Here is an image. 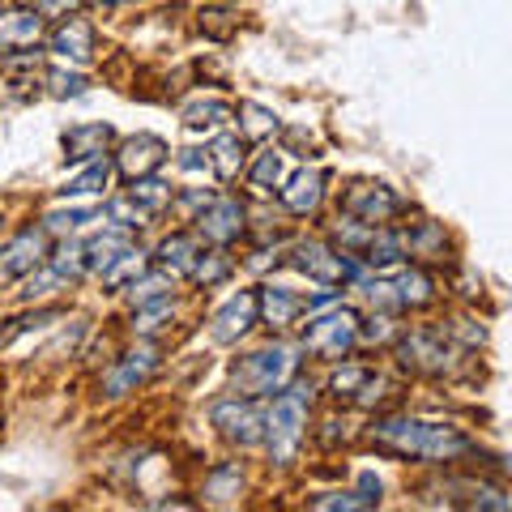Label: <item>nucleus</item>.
Returning <instances> with one entry per match:
<instances>
[{
    "label": "nucleus",
    "instance_id": "nucleus-1",
    "mask_svg": "<svg viewBox=\"0 0 512 512\" xmlns=\"http://www.w3.org/2000/svg\"><path fill=\"white\" fill-rule=\"evenodd\" d=\"M376 436H380V444H389L393 453H410V457H427V461H444V457L466 453V448H470L466 440L457 436V431L427 427V423H406V419L380 423Z\"/></svg>",
    "mask_w": 512,
    "mask_h": 512
},
{
    "label": "nucleus",
    "instance_id": "nucleus-2",
    "mask_svg": "<svg viewBox=\"0 0 512 512\" xmlns=\"http://www.w3.org/2000/svg\"><path fill=\"white\" fill-rule=\"evenodd\" d=\"M303 423H308V393L291 389L286 397H278L274 410H269V444H274L278 461H291L295 444L303 436Z\"/></svg>",
    "mask_w": 512,
    "mask_h": 512
},
{
    "label": "nucleus",
    "instance_id": "nucleus-3",
    "mask_svg": "<svg viewBox=\"0 0 512 512\" xmlns=\"http://www.w3.org/2000/svg\"><path fill=\"white\" fill-rule=\"evenodd\" d=\"M295 372V359L286 350H261L244 363V372H235V380L244 384L248 393H269V389H282Z\"/></svg>",
    "mask_w": 512,
    "mask_h": 512
},
{
    "label": "nucleus",
    "instance_id": "nucleus-4",
    "mask_svg": "<svg viewBox=\"0 0 512 512\" xmlns=\"http://www.w3.org/2000/svg\"><path fill=\"white\" fill-rule=\"evenodd\" d=\"M355 342V316L350 312H333L325 320H316L308 329V350L316 355H329V359H342V350Z\"/></svg>",
    "mask_w": 512,
    "mask_h": 512
},
{
    "label": "nucleus",
    "instance_id": "nucleus-5",
    "mask_svg": "<svg viewBox=\"0 0 512 512\" xmlns=\"http://www.w3.org/2000/svg\"><path fill=\"white\" fill-rule=\"evenodd\" d=\"M39 261H43V231H22L5 252H0V286L30 274Z\"/></svg>",
    "mask_w": 512,
    "mask_h": 512
},
{
    "label": "nucleus",
    "instance_id": "nucleus-6",
    "mask_svg": "<svg viewBox=\"0 0 512 512\" xmlns=\"http://www.w3.org/2000/svg\"><path fill=\"white\" fill-rule=\"evenodd\" d=\"M252 316H256V299H252V295L231 299L227 308H222V312L214 316V338H218V342L239 338V333H244V329L252 325Z\"/></svg>",
    "mask_w": 512,
    "mask_h": 512
},
{
    "label": "nucleus",
    "instance_id": "nucleus-7",
    "mask_svg": "<svg viewBox=\"0 0 512 512\" xmlns=\"http://www.w3.org/2000/svg\"><path fill=\"white\" fill-rule=\"evenodd\" d=\"M163 141H158V137H133V141H128V146H124V154H120V167L128 171V175H146V171H154L158 163H163Z\"/></svg>",
    "mask_w": 512,
    "mask_h": 512
},
{
    "label": "nucleus",
    "instance_id": "nucleus-8",
    "mask_svg": "<svg viewBox=\"0 0 512 512\" xmlns=\"http://www.w3.org/2000/svg\"><path fill=\"white\" fill-rule=\"evenodd\" d=\"M35 39H39V18L35 13H5V18H0V52L30 47Z\"/></svg>",
    "mask_w": 512,
    "mask_h": 512
},
{
    "label": "nucleus",
    "instance_id": "nucleus-9",
    "mask_svg": "<svg viewBox=\"0 0 512 512\" xmlns=\"http://www.w3.org/2000/svg\"><path fill=\"white\" fill-rule=\"evenodd\" d=\"M214 423L227 431L231 440L252 444V440H256V423H261V419H256L252 406H218V410H214Z\"/></svg>",
    "mask_w": 512,
    "mask_h": 512
},
{
    "label": "nucleus",
    "instance_id": "nucleus-10",
    "mask_svg": "<svg viewBox=\"0 0 512 512\" xmlns=\"http://www.w3.org/2000/svg\"><path fill=\"white\" fill-rule=\"evenodd\" d=\"M320 184H325V175L320 171H299L291 188H286V205H291L295 214H308L316 210V201H320Z\"/></svg>",
    "mask_w": 512,
    "mask_h": 512
},
{
    "label": "nucleus",
    "instance_id": "nucleus-11",
    "mask_svg": "<svg viewBox=\"0 0 512 512\" xmlns=\"http://www.w3.org/2000/svg\"><path fill=\"white\" fill-rule=\"evenodd\" d=\"M239 218H244V210H239L235 201H218V210L201 218V231L210 239H218V244H227V239L239 235Z\"/></svg>",
    "mask_w": 512,
    "mask_h": 512
},
{
    "label": "nucleus",
    "instance_id": "nucleus-12",
    "mask_svg": "<svg viewBox=\"0 0 512 512\" xmlns=\"http://www.w3.org/2000/svg\"><path fill=\"white\" fill-rule=\"evenodd\" d=\"M107 128L94 124V128H73L69 137H64V150H69V158H90V154H103L107 146Z\"/></svg>",
    "mask_w": 512,
    "mask_h": 512
},
{
    "label": "nucleus",
    "instance_id": "nucleus-13",
    "mask_svg": "<svg viewBox=\"0 0 512 512\" xmlns=\"http://www.w3.org/2000/svg\"><path fill=\"white\" fill-rule=\"evenodd\" d=\"M90 43H94V35H90V26L86 22H69L56 35V52L60 56H73V60H90Z\"/></svg>",
    "mask_w": 512,
    "mask_h": 512
},
{
    "label": "nucleus",
    "instance_id": "nucleus-14",
    "mask_svg": "<svg viewBox=\"0 0 512 512\" xmlns=\"http://www.w3.org/2000/svg\"><path fill=\"white\" fill-rule=\"evenodd\" d=\"M107 175H111L107 163H94L86 175H77L73 184H64V197H86V192H103V188H107Z\"/></svg>",
    "mask_w": 512,
    "mask_h": 512
},
{
    "label": "nucleus",
    "instance_id": "nucleus-15",
    "mask_svg": "<svg viewBox=\"0 0 512 512\" xmlns=\"http://www.w3.org/2000/svg\"><path fill=\"white\" fill-rule=\"evenodd\" d=\"M299 312V299L286 295V291H265V316L274 320V325H286Z\"/></svg>",
    "mask_w": 512,
    "mask_h": 512
},
{
    "label": "nucleus",
    "instance_id": "nucleus-16",
    "mask_svg": "<svg viewBox=\"0 0 512 512\" xmlns=\"http://www.w3.org/2000/svg\"><path fill=\"white\" fill-rule=\"evenodd\" d=\"M192 252H197V244H192L188 235H175V239H167V244H163V265L188 269L192 265Z\"/></svg>",
    "mask_w": 512,
    "mask_h": 512
},
{
    "label": "nucleus",
    "instance_id": "nucleus-17",
    "mask_svg": "<svg viewBox=\"0 0 512 512\" xmlns=\"http://www.w3.org/2000/svg\"><path fill=\"white\" fill-rule=\"evenodd\" d=\"M214 154H218V171H222V180H231L235 167H239V141H235V137H222L218 146H214Z\"/></svg>",
    "mask_w": 512,
    "mask_h": 512
},
{
    "label": "nucleus",
    "instance_id": "nucleus-18",
    "mask_svg": "<svg viewBox=\"0 0 512 512\" xmlns=\"http://www.w3.org/2000/svg\"><path fill=\"white\" fill-rule=\"evenodd\" d=\"M278 175H282V158L278 154H265L261 167H256V175H252V184L256 188H269V184H278Z\"/></svg>",
    "mask_w": 512,
    "mask_h": 512
}]
</instances>
